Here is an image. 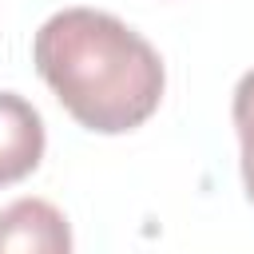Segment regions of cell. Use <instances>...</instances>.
Returning <instances> with one entry per match:
<instances>
[{
  "mask_svg": "<svg viewBox=\"0 0 254 254\" xmlns=\"http://www.w3.org/2000/svg\"><path fill=\"white\" fill-rule=\"evenodd\" d=\"M0 254H71V226L48 198H16L0 210Z\"/></svg>",
  "mask_w": 254,
  "mask_h": 254,
  "instance_id": "obj_2",
  "label": "cell"
},
{
  "mask_svg": "<svg viewBox=\"0 0 254 254\" xmlns=\"http://www.w3.org/2000/svg\"><path fill=\"white\" fill-rule=\"evenodd\" d=\"M44 159V119L40 111L16 95L0 91V187L28 179Z\"/></svg>",
  "mask_w": 254,
  "mask_h": 254,
  "instance_id": "obj_3",
  "label": "cell"
},
{
  "mask_svg": "<svg viewBox=\"0 0 254 254\" xmlns=\"http://www.w3.org/2000/svg\"><path fill=\"white\" fill-rule=\"evenodd\" d=\"M32 60L64 111L95 135L135 131L159 111L167 87L159 52L119 16L95 8L48 16L32 40Z\"/></svg>",
  "mask_w": 254,
  "mask_h": 254,
  "instance_id": "obj_1",
  "label": "cell"
},
{
  "mask_svg": "<svg viewBox=\"0 0 254 254\" xmlns=\"http://www.w3.org/2000/svg\"><path fill=\"white\" fill-rule=\"evenodd\" d=\"M234 131L242 143V183H246V198L254 202V67L238 79L234 87Z\"/></svg>",
  "mask_w": 254,
  "mask_h": 254,
  "instance_id": "obj_4",
  "label": "cell"
}]
</instances>
